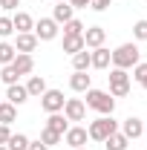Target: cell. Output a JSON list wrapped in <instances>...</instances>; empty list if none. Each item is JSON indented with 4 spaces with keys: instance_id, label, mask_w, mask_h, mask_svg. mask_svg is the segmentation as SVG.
<instances>
[{
    "instance_id": "32",
    "label": "cell",
    "mask_w": 147,
    "mask_h": 150,
    "mask_svg": "<svg viewBox=\"0 0 147 150\" xmlns=\"http://www.w3.org/2000/svg\"><path fill=\"white\" fill-rule=\"evenodd\" d=\"M110 3H112V0H90V6L95 9V12H107V9H110Z\"/></svg>"
},
{
    "instance_id": "10",
    "label": "cell",
    "mask_w": 147,
    "mask_h": 150,
    "mask_svg": "<svg viewBox=\"0 0 147 150\" xmlns=\"http://www.w3.org/2000/svg\"><path fill=\"white\" fill-rule=\"evenodd\" d=\"M90 61H92L95 69H107V67L112 64V52L107 49V46H98V49H92V52H90Z\"/></svg>"
},
{
    "instance_id": "2",
    "label": "cell",
    "mask_w": 147,
    "mask_h": 150,
    "mask_svg": "<svg viewBox=\"0 0 147 150\" xmlns=\"http://www.w3.org/2000/svg\"><path fill=\"white\" fill-rule=\"evenodd\" d=\"M87 107H92V110H98L101 115H112V110H115V98H112L110 93H104V90H87V101H84Z\"/></svg>"
},
{
    "instance_id": "30",
    "label": "cell",
    "mask_w": 147,
    "mask_h": 150,
    "mask_svg": "<svg viewBox=\"0 0 147 150\" xmlns=\"http://www.w3.org/2000/svg\"><path fill=\"white\" fill-rule=\"evenodd\" d=\"M133 38L136 40H147V20H136L133 23Z\"/></svg>"
},
{
    "instance_id": "36",
    "label": "cell",
    "mask_w": 147,
    "mask_h": 150,
    "mask_svg": "<svg viewBox=\"0 0 147 150\" xmlns=\"http://www.w3.org/2000/svg\"><path fill=\"white\" fill-rule=\"evenodd\" d=\"M26 150H49V147H46L43 142H29V147H26Z\"/></svg>"
},
{
    "instance_id": "11",
    "label": "cell",
    "mask_w": 147,
    "mask_h": 150,
    "mask_svg": "<svg viewBox=\"0 0 147 150\" xmlns=\"http://www.w3.org/2000/svg\"><path fill=\"white\" fill-rule=\"evenodd\" d=\"M121 133L127 136L130 142H133V139H139V136H144V124H141V118H136V115L124 118V124H121Z\"/></svg>"
},
{
    "instance_id": "3",
    "label": "cell",
    "mask_w": 147,
    "mask_h": 150,
    "mask_svg": "<svg viewBox=\"0 0 147 150\" xmlns=\"http://www.w3.org/2000/svg\"><path fill=\"white\" fill-rule=\"evenodd\" d=\"M90 139H95V142H104L107 136H112V133H118V121H112V115H101V118H95L90 124Z\"/></svg>"
},
{
    "instance_id": "27",
    "label": "cell",
    "mask_w": 147,
    "mask_h": 150,
    "mask_svg": "<svg viewBox=\"0 0 147 150\" xmlns=\"http://www.w3.org/2000/svg\"><path fill=\"white\" fill-rule=\"evenodd\" d=\"M133 78H136V81H139V84H141V87L147 90V61H144V64L139 61V64L133 67Z\"/></svg>"
},
{
    "instance_id": "40",
    "label": "cell",
    "mask_w": 147,
    "mask_h": 150,
    "mask_svg": "<svg viewBox=\"0 0 147 150\" xmlns=\"http://www.w3.org/2000/svg\"><path fill=\"white\" fill-rule=\"evenodd\" d=\"M144 133H147V127H144Z\"/></svg>"
},
{
    "instance_id": "4",
    "label": "cell",
    "mask_w": 147,
    "mask_h": 150,
    "mask_svg": "<svg viewBox=\"0 0 147 150\" xmlns=\"http://www.w3.org/2000/svg\"><path fill=\"white\" fill-rule=\"evenodd\" d=\"M107 78H110V95L112 98H124V95L130 93V75H127V69H115V67H112Z\"/></svg>"
},
{
    "instance_id": "22",
    "label": "cell",
    "mask_w": 147,
    "mask_h": 150,
    "mask_svg": "<svg viewBox=\"0 0 147 150\" xmlns=\"http://www.w3.org/2000/svg\"><path fill=\"white\" fill-rule=\"evenodd\" d=\"M90 67H92V61H90V52H87V49H81V52L72 55V69L75 72H87Z\"/></svg>"
},
{
    "instance_id": "24",
    "label": "cell",
    "mask_w": 147,
    "mask_h": 150,
    "mask_svg": "<svg viewBox=\"0 0 147 150\" xmlns=\"http://www.w3.org/2000/svg\"><path fill=\"white\" fill-rule=\"evenodd\" d=\"M15 55H18V49H15V43H9V40H3L0 43V64L6 67V64H12L15 61Z\"/></svg>"
},
{
    "instance_id": "39",
    "label": "cell",
    "mask_w": 147,
    "mask_h": 150,
    "mask_svg": "<svg viewBox=\"0 0 147 150\" xmlns=\"http://www.w3.org/2000/svg\"><path fill=\"white\" fill-rule=\"evenodd\" d=\"M55 3H64V0H55Z\"/></svg>"
},
{
    "instance_id": "26",
    "label": "cell",
    "mask_w": 147,
    "mask_h": 150,
    "mask_svg": "<svg viewBox=\"0 0 147 150\" xmlns=\"http://www.w3.org/2000/svg\"><path fill=\"white\" fill-rule=\"evenodd\" d=\"M9 150H26L29 147V136H23V133H12V139H9Z\"/></svg>"
},
{
    "instance_id": "9",
    "label": "cell",
    "mask_w": 147,
    "mask_h": 150,
    "mask_svg": "<svg viewBox=\"0 0 147 150\" xmlns=\"http://www.w3.org/2000/svg\"><path fill=\"white\" fill-rule=\"evenodd\" d=\"M87 139H90L87 127H69V130L64 133V142L69 144V150L72 147H87Z\"/></svg>"
},
{
    "instance_id": "21",
    "label": "cell",
    "mask_w": 147,
    "mask_h": 150,
    "mask_svg": "<svg viewBox=\"0 0 147 150\" xmlns=\"http://www.w3.org/2000/svg\"><path fill=\"white\" fill-rule=\"evenodd\" d=\"M81 49H87V46H84V35H64V52L75 55V52H81Z\"/></svg>"
},
{
    "instance_id": "14",
    "label": "cell",
    "mask_w": 147,
    "mask_h": 150,
    "mask_svg": "<svg viewBox=\"0 0 147 150\" xmlns=\"http://www.w3.org/2000/svg\"><path fill=\"white\" fill-rule=\"evenodd\" d=\"M46 130H52V133H58V136H64V133L69 130L66 115H61V112H49V118H46Z\"/></svg>"
},
{
    "instance_id": "6",
    "label": "cell",
    "mask_w": 147,
    "mask_h": 150,
    "mask_svg": "<svg viewBox=\"0 0 147 150\" xmlns=\"http://www.w3.org/2000/svg\"><path fill=\"white\" fill-rule=\"evenodd\" d=\"M61 112L66 115V121H84V115H87V104H84L81 98H66Z\"/></svg>"
},
{
    "instance_id": "7",
    "label": "cell",
    "mask_w": 147,
    "mask_h": 150,
    "mask_svg": "<svg viewBox=\"0 0 147 150\" xmlns=\"http://www.w3.org/2000/svg\"><path fill=\"white\" fill-rule=\"evenodd\" d=\"M32 32H35V38L37 40H55L58 38V23L52 18H40L35 23V29H32Z\"/></svg>"
},
{
    "instance_id": "15",
    "label": "cell",
    "mask_w": 147,
    "mask_h": 150,
    "mask_svg": "<svg viewBox=\"0 0 147 150\" xmlns=\"http://www.w3.org/2000/svg\"><path fill=\"white\" fill-rule=\"evenodd\" d=\"M12 67H15L20 75H29L32 69H35V58L26 55V52H18V55H15V61H12Z\"/></svg>"
},
{
    "instance_id": "25",
    "label": "cell",
    "mask_w": 147,
    "mask_h": 150,
    "mask_svg": "<svg viewBox=\"0 0 147 150\" xmlns=\"http://www.w3.org/2000/svg\"><path fill=\"white\" fill-rule=\"evenodd\" d=\"M0 78H3V84L6 87H12V84H18V78H20V72L12 67V64H6L3 69H0Z\"/></svg>"
},
{
    "instance_id": "5",
    "label": "cell",
    "mask_w": 147,
    "mask_h": 150,
    "mask_svg": "<svg viewBox=\"0 0 147 150\" xmlns=\"http://www.w3.org/2000/svg\"><path fill=\"white\" fill-rule=\"evenodd\" d=\"M64 93L61 90H46V93L40 95V107H43V112H61L64 110Z\"/></svg>"
},
{
    "instance_id": "19",
    "label": "cell",
    "mask_w": 147,
    "mask_h": 150,
    "mask_svg": "<svg viewBox=\"0 0 147 150\" xmlns=\"http://www.w3.org/2000/svg\"><path fill=\"white\" fill-rule=\"evenodd\" d=\"M26 93H29V98H40V95L46 93V81H43V75H32V78H29Z\"/></svg>"
},
{
    "instance_id": "33",
    "label": "cell",
    "mask_w": 147,
    "mask_h": 150,
    "mask_svg": "<svg viewBox=\"0 0 147 150\" xmlns=\"http://www.w3.org/2000/svg\"><path fill=\"white\" fill-rule=\"evenodd\" d=\"M9 139H12V130H9V124H0V144H9Z\"/></svg>"
},
{
    "instance_id": "38",
    "label": "cell",
    "mask_w": 147,
    "mask_h": 150,
    "mask_svg": "<svg viewBox=\"0 0 147 150\" xmlns=\"http://www.w3.org/2000/svg\"><path fill=\"white\" fill-rule=\"evenodd\" d=\"M72 150H87V147H72Z\"/></svg>"
},
{
    "instance_id": "29",
    "label": "cell",
    "mask_w": 147,
    "mask_h": 150,
    "mask_svg": "<svg viewBox=\"0 0 147 150\" xmlns=\"http://www.w3.org/2000/svg\"><path fill=\"white\" fill-rule=\"evenodd\" d=\"M61 139H64V136H58V133L46 130V127H43V133H40V142H43L46 147H55V144H58V142H61Z\"/></svg>"
},
{
    "instance_id": "34",
    "label": "cell",
    "mask_w": 147,
    "mask_h": 150,
    "mask_svg": "<svg viewBox=\"0 0 147 150\" xmlns=\"http://www.w3.org/2000/svg\"><path fill=\"white\" fill-rule=\"evenodd\" d=\"M20 6V0H0V9H6V12H15Z\"/></svg>"
},
{
    "instance_id": "37",
    "label": "cell",
    "mask_w": 147,
    "mask_h": 150,
    "mask_svg": "<svg viewBox=\"0 0 147 150\" xmlns=\"http://www.w3.org/2000/svg\"><path fill=\"white\" fill-rule=\"evenodd\" d=\"M0 150H9V147H6V144H0Z\"/></svg>"
},
{
    "instance_id": "20",
    "label": "cell",
    "mask_w": 147,
    "mask_h": 150,
    "mask_svg": "<svg viewBox=\"0 0 147 150\" xmlns=\"http://www.w3.org/2000/svg\"><path fill=\"white\" fill-rule=\"evenodd\" d=\"M104 147H107V150H127L130 147V139L124 136V133H112V136L104 139Z\"/></svg>"
},
{
    "instance_id": "12",
    "label": "cell",
    "mask_w": 147,
    "mask_h": 150,
    "mask_svg": "<svg viewBox=\"0 0 147 150\" xmlns=\"http://www.w3.org/2000/svg\"><path fill=\"white\" fill-rule=\"evenodd\" d=\"M35 46H37L35 32H20L18 40H15V49H18V52H26V55H32V52H35Z\"/></svg>"
},
{
    "instance_id": "28",
    "label": "cell",
    "mask_w": 147,
    "mask_h": 150,
    "mask_svg": "<svg viewBox=\"0 0 147 150\" xmlns=\"http://www.w3.org/2000/svg\"><path fill=\"white\" fill-rule=\"evenodd\" d=\"M64 35H84V23H81L78 18L66 20V23H64Z\"/></svg>"
},
{
    "instance_id": "1",
    "label": "cell",
    "mask_w": 147,
    "mask_h": 150,
    "mask_svg": "<svg viewBox=\"0 0 147 150\" xmlns=\"http://www.w3.org/2000/svg\"><path fill=\"white\" fill-rule=\"evenodd\" d=\"M139 61H141V52H139L136 43H121V46L112 52V67H115V69H133Z\"/></svg>"
},
{
    "instance_id": "13",
    "label": "cell",
    "mask_w": 147,
    "mask_h": 150,
    "mask_svg": "<svg viewBox=\"0 0 147 150\" xmlns=\"http://www.w3.org/2000/svg\"><path fill=\"white\" fill-rule=\"evenodd\" d=\"M6 98H9V104L20 107V104H26V101H29V93H26V87H23V84H12V87L6 90Z\"/></svg>"
},
{
    "instance_id": "23",
    "label": "cell",
    "mask_w": 147,
    "mask_h": 150,
    "mask_svg": "<svg viewBox=\"0 0 147 150\" xmlns=\"http://www.w3.org/2000/svg\"><path fill=\"white\" fill-rule=\"evenodd\" d=\"M12 121H18V107L3 101L0 104V124H12Z\"/></svg>"
},
{
    "instance_id": "31",
    "label": "cell",
    "mask_w": 147,
    "mask_h": 150,
    "mask_svg": "<svg viewBox=\"0 0 147 150\" xmlns=\"http://www.w3.org/2000/svg\"><path fill=\"white\" fill-rule=\"evenodd\" d=\"M15 32V26H12V18H0V38H9Z\"/></svg>"
},
{
    "instance_id": "17",
    "label": "cell",
    "mask_w": 147,
    "mask_h": 150,
    "mask_svg": "<svg viewBox=\"0 0 147 150\" xmlns=\"http://www.w3.org/2000/svg\"><path fill=\"white\" fill-rule=\"evenodd\" d=\"M69 87H72L75 93H87V90L92 87V75H87V72H72Z\"/></svg>"
},
{
    "instance_id": "16",
    "label": "cell",
    "mask_w": 147,
    "mask_h": 150,
    "mask_svg": "<svg viewBox=\"0 0 147 150\" xmlns=\"http://www.w3.org/2000/svg\"><path fill=\"white\" fill-rule=\"evenodd\" d=\"M12 26H15V32H32L35 29V20H32V15H26V12H18L15 18H12Z\"/></svg>"
},
{
    "instance_id": "8",
    "label": "cell",
    "mask_w": 147,
    "mask_h": 150,
    "mask_svg": "<svg viewBox=\"0 0 147 150\" xmlns=\"http://www.w3.org/2000/svg\"><path fill=\"white\" fill-rule=\"evenodd\" d=\"M104 40H107V29H101V26H90V29H84V46H87V49H98V46H104Z\"/></svg>"
},
{
    "instance_id": "18",
    "label": "cell",
    "mask_w": 147,
    "mask_h": 150,
    "mask_svg": "<svg viewBox=\"0 0 147 150\" xmlns=\"http://www.w3.org/2000/svg\"><path fill=\"white\" fill-rule=\"evenodd\" d=\"M72 18H75V9L69 6V0L58 3L55 12H52V20H55V23H66V20H72Z\"/></svg>"
},
{
    "instance_id": "35",
    "label": "cell",
    "mask_w": 147,
    "mask_h": 150,
    "mask_svg": "<svg viewBox=\"0 0 147 150\" xmlns=\"http://www.w3.org/2000/svg\"><path fill=\"white\" fill-rule=\"evenodd\" d=\"M69 6H72V9H87L90 0H69Z\"/></svg>"
}]
</instances>
